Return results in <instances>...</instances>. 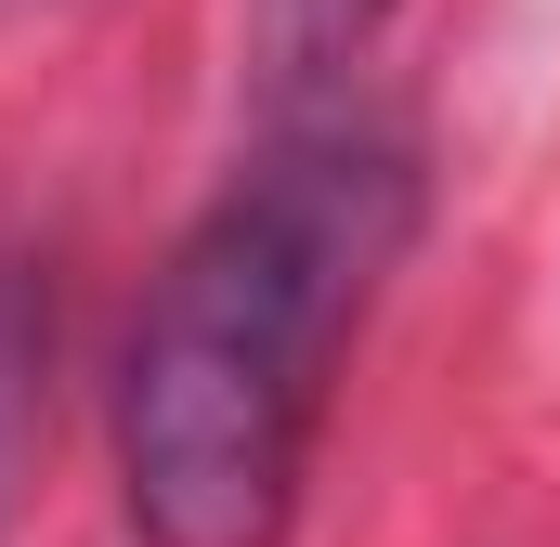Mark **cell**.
<instances>
[{
    "label": "cell",
    "instance_id": "obj_2",
    "mask_svg": "<svg viewBox=\"0 0 560 547\" xmlns=\"http://www.w3.org/2000/svg\"><path fill=\"white\" fill-rule=\"evenodd\" d=\"M39 417H52V261L0 248V535L39 469Z\"/></svg>",
    "mask_w": 560,
    "mask_h": 547
},
{
    "label": "cell",
    "instance_id": "obj_1",
    "mask_svg": "<svg viewBox=\"0 0 560 547\" xmlns=\"http://www.w3.org/2000/svg\"><path fill=\"white\" fill-rule=\"evenodd\" d=\"M418 248V143L313 105L143 274L105 379V469L131 547H287L339 365Z\"/></svg>",
    "mask_w": 560,
    "mask_h": 547
},
{
    "label": "cell",
    "instance_id": "obj_3",
    "mask_svg": "<svg viewBox=\"0 0 560 547\" xmlns=\"http://www.w3.org/2000/svg\"><path fill=\"white\" fill-rule=\"evenodd\" d=\"M378 26H392V0H248V53H261V79H275V92L339 79Z\"/></svg>",
    "mask_w": 560,
    "mask_h": 547
}]
</instances>
